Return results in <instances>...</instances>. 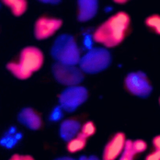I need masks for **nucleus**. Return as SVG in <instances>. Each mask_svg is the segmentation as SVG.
I'll list each match as a JSON object with an SVG mask.
<instances>
[{"mask_svg": "<svg viewBox=\"0 0 160 160\" xmlns=\"http://www.w3.org/2000/svg\"><path fill=\"white\" fill-rule=\"evenodd\" d=\"M131 27V18L124 11H119L101 24L94 31L93 40L111 48L119 45L128 35Z\"/></svg>", "mask_w": 160, "mask_h": 160, "instance_id": "f257e3e1", "label": "nucleus"}, {"mask_svg": "<svg viewBox=\"0 0 160 160\" xmlns=\"http://www.w3.org/2000/svg\"><path fill=\"white\" fill-rule=\"evenodd\" d=\"M51 54L56 62L66 65L76 66L81 59L77 42L74 37L68 34H61L55 39Z\"/></svg>", "mask_w": 160, "mask_h": 160, "instance_id": "f03ea898", "label": "nucleus"}, {"mask_svg": "<svg viewBox=\"0 0 160 160\" xmlns=\"http://www.w3.org/2000/svg\"><path fill=\"white\" fill-rule=\"evenodd\" d=\"M112 58L110 52L104 48H94L81 57L79 68L85 73L100 72L111 64Z\"/></svg>", "mask_w": 160, "mask_h": 160, "instance_id": "7ed1b4c3", "label": "nucleus"}, {"mask_svg": "<svg viewBox=\"0 0 160 160\" xmlns=\"http://www.w3.org/2000/svg\"><path fill=\"white\" fill-rule=\"evenodd\" d=\"M126 90L131 94L146 98L152 91V86L146 74L141 71L129 72L124 79Z\"/></svg>", "mask_w": 160, "mask_h": 160, "instance_id": "20e7f679", "label": "nucleus"}, {"mask_svg": "<svg viewBox=\"0 0 160 160\" xmlns=\"http://www.w3.org/2000/svg\"><path fill=\"white\" fill-rule=\"evenodd\" d=\"M88 92L86 88L74 86L66 88L59 96V103L63 111L73 112L88 99Z\"/></svg>", "mask_w": 160, "mask_h": 160, "instance_id": "39448f33", "label": "nucleus"}, {"mask_svg": "<svg viewBox=\"0 0 160 160\" xmlns=\"http://www.w3.org/2000/svg\"><path fill=\"white\" fill-rule=\"evenodd\" d=\"M52 72L59 83L68 87L78 86L84 79L83 72L76 66L56 62L52 66Z\"/></svg>", "mask_w": 160, "mask_h": 160, "instance_id": "423d86ee", "label": "nucleus"}, {"mask_svg": "<svg viewBox=\"0 0 160 160\" xmlns=\"http://www.w3.org/2000/svg\"><path fill=\"white\" fill-rule=\"evenodd\" d=\"M44 62L42 51L34 46L24 48L19 54L18 62L27 72L32 74L41 69Z\"/></svg>", "mask_w": 160, "mask_h": 160, "instance_id": "0eeeda50", "label": "nucleus"}, {"mask_svg": "<svg viewBox=\"0 0 160 160\" xmlns=\"http://www.w3.org/2000/svg\"><path fill=\"white\" fill-rule=\"evenodd\" d=\"M61 19L43 16L36 21L34 34L38 40H43L52 36L62 26Z\"/></svg>", "mask_w": 160, "mask_h": 160, "instance_id": "6e6552de", "label": "nucleus"}, {"mask_svg": "<svg viewBox=\"0 0 160 160\" xmlns=\"http://www.w3.org/2000/svg\"><path fill=\"white\" fill-rule=\"evenodd\" d=\"M127 140L124 133L118 132L114 134L104 146L102 159H118L124 151Z\"/></svg>", "mask_w": 160, "mask_h": 160, "instance_id": "1a4fd4ad", "label": "nucleus"}, {"mask_svg": "<svg viewBox=\"0 0 160 160\" xmlns=\"http://www.w3.org/2000/svg\"><path fill=\"white\" fill-rule=\"evenodd\" d=\"M18 121L31 130H38L42 126V119L39 114L30 108H23L18 114Z\"/></svg>", "mask_w": 160, "mask_h": 160, "instance_id": "9d476101", "label": "nucleus"}, {"mask_svg": "<svg viewBox=\"0 0 160 160\" xmlns=\"http://www.w3.org/2000/svg\"><path fill=\"white\" fill-rule=\"evenodd\" d=\"M78 19L86 22L92 19L98 10V1L96 0H80L78 1Z\"/></svg>", "mask_w": 160, "mask_h": 160, "instance_id": "9b49d317", "label": "nucleus"}, {"mask_svg": "<svg viewBox=\"0 0 160 160\" xmlns=\"http://www.w3.org/2000/svg\"><path fill=\"white\" fill-rule=\"evenodd\" d=\"M81 129L80 123L72 119H68L63 121L59 128V134L61 138L66 141H69L76 136Z\"/></svg>", "mask_w": 160, "mask_h": 160, "instance_id": "f8f14e48", "label": "nucleus"}, {"mask_svg": "<svg viewBox=\"0 0 160 160\" xmlns=\"http://www.w3.org/2000/svg\"><path fill=\"white\" fill-rule=\"evenodd\" d=\"M2 2L9 8L12 14L17 17L22 16L28 8V2L24 0H4Z\"/></svg>", "mask_w": 160, "mask_h": 160, "instance_id": "ddd939ff", "label": "nucleus"}, {"mask_svg": "<svg viewBox=\"0 0 160 160\" xmlns=\"http://www.w3.org/2000/svg\"><path fill=\"white\" fill-rule=\"evenodd\" d=\"M87 139L88 138L79 132L76 136L68 141L66 146L67 150L71 153H75L82 150L86 145Z\"/></svg>", "mask_w": 160, "mask_h": 160, "instance_id": "4468645a", "label": "nucleus"}, {"mask_svg": "<svg viewBox=\"0 0 160 160\" xmlns=\"http://www.w3.org/2000/svg\"><path fill=\"white\" fill-rule=\"evenodd\" d=\"M7 69L16 78L24 80L29 78L31 75L27 72L18 62H10L6 66Z\"/></svg>", "mask_w": 160, "mask_h": 160, "instance_id": "2eb2a0df", "label": "nucleus"}, {"mask_svg": "<svg viewBox=\"0 0 160 160\" xmlns=\"http://www.w3.org/2000/svg\"><path fill=\"white\" fill-rule=\"evenodd\" d=\"M146 26L156 34L160 35V14H153L145 19Z\"/></svg>", "mask_w": 160, "mask_h": 160, "instance_id": "dca6fc26", "label": "nucleus"}, {"mask_svg": "<svg viewBox=\"0 0 160 160\" xmlns=\"http://www.w3.org/2000/svg\"><path fill=\"white\" fill-rule=\"evenodd\" d=\"M21 134H16L14 131H10L1 138L0 144L6 148H12L16 144L18 141L21 139Z\"/></svg>", "mask_w": 160, "mask_h": 160, "instance_id": "f3484780", "label": "nucleus"}, {"mask_svg": "<svg viewBox=\"0 0 160 160\" xmlns=\"http://www.w3.org/2000/svg\"><path fill=\"white\" fill-rule=\"evenodd\" d=\"M136 154L133 151L132 146V140L128 139L126 143V146L124 151L118 158V160H134V156Z\"/></svg>", "mask_w": 160, "mask_h": 160, "instance_id": "a211bd4d", "label": "nucleus"}, {"mask_svg": "<svg viewBox=\"0 0 160 160\" xmlns=\"http://www.w3.org/2000/svg\"><path fill=\"white\" fill-rule=\"evenodd\" d=\"M96 130V129L94 122L92 121H88L81 127L79 132L86 138H89L95 134Z\"/></svg>", "mask_w": 160, "mask_h": 160, "instance_id": "6ab92c4d", "label": "nucleus"}, {"mask_svg": "<svg viewBox=\"0 0 160 160\" xmlns=\"http://www.w3.org/2000/svg\"><path fill=\"white\" fill-rule=\"evenodd\" d=\"M132 146L136 154L144 152L148 148L147 142L143 139H136L132 141Z\"/></svg>", "mask_w": 160, "mask_h": 160, "instance_id": "aec40b11", "label": "nucleus"}, {"mask_svg": "<svg viewBox=\"0 0 160 160\" xmlns=\"http://www.w3.org/2000/svg\"><path fill=\"white\" fill-rule=\"evenodd\" d=\"M63 114V109L61 108L60 106L58 107H56L52 111L50 114V119L52 121H58L60 120Z\"/></svg>", "mask_w": 160, "mask_h": 160, "instance_id": "412c9836", "label": "nucleus"}, {"mask_svg": "<svg viewBox=\"0 0 160 160\" xmlns=\"http://www.w3.org/2000/svg\"><path fill=\"white\" fill-rule=\"evenodd\" d=\"M144 160H160V151L154 149L146 155Z\"/></svg>", "mask_w": 160, "mask_h": 160, "instance_id": "4be33fe9", "label": "nucleus"}, {"mask_svg": "<svg viewBox=\"0 0 160 160\" xmlns=\"http://www.w3.org/2000/svg\"><path fill=\"white\" fill-rule=\"evenodd\" d=\"M9 160H34V159L30 155H21L15 154H13Z\"/></svg>", "mask_w": 160, "mask_h": 160, "instance_id": "5701e85b", "label": "nucleus"}, {"mask_svg": "<svg viewBox=\"0 0 160 160\" xmlns=\"http://www.w3.org/2000/svg\"><path fill=\"white\" fill-rule=\"evenodd\" d=\"M152 143L154 149L160 151V134L154 137V138L152 139Z\"/></svg>", "mask_w": 160, "mask_h": 160, "instance_id": "b1692460", "label": "nucleus"}, {"mask_svg": "<svg viewBox=\"0 0 160 160\" xmlns=\"http://www.w3.org/2000/svg\"><path fill=\"white\" fill-rule=\"evenodd\" d=\"M78 160H99V159L98 158H97L95 156H82Z\"/></svg>", "mask_w": 160, "mask_h": 160, "instance_id": "393cba45", "label": "nucleus"}, {"mask_svg": "<svg viewBox=\"0 0 160 160\" xmlns=\"http://www.w3.org/2000/svg\"><path fill=\"white\" fill-rule=\"evenodd\" d=\"M42 2H44V3H46V4H51L52 5H55V4H59V2H60L59 1H56V0H46V1H41Z\"/></svg>", "mask_w": 160, "mask_h": 160, "instance_id": "a878e982", "label": "nucleus"}, {"mask_svg": "<svg viewBox=\"0 0 160 160\" xmlns=\"http://www.w3.org/2000/svg\"><path fill=\"white\" fill-rule=\"evenodd\" d=\"M54 160H77V159H74L72 158H71V157L64 156V157H61V158H56Z\"/></svg>", "mask_w": 160, "mask_h": 160, "instance_id": "bb28decb", "label": "nucleus"}, {"mask_svg": "<svg viewBox=\"0 0 160 160\" xmlns=\"http://www.w3.org/2000/svg\"><path fill=\"white\" fill-rule=\"evenodd\" d=\"M114 2L118 4H126L128 2V0H116V1H114Z\"/></svg>", "mask_w": 160, "mask_h": 160, "instance_id": "cd10ccee", "label": "nucleus"}, {"mask_svg": "<svg viewBox=\"0 0 160 160\" xmlns=\"http://www.w3.org/2000/svg\"><path fill=\"white\" fill-rule=\"evenodd\" d=\"M159 104H160V98H159Z\"/></svg>", "mask_w": 160, "mask_h": 160, "instance_id": "c85d7f7f", "label": "nucleus"}, {"mask_svg": "<svg viewBox=\"0 0 160 160\" xmlns=\"http://www.w3.org/2000/svg\"><path fill=\"white\" fill-rule=\"evenodd\" d=\"M0 6H1V4H0Z\"/></svg>", "mask_w": 160, "mask_h": 160, "instance_id": "c756f323", "label": "nucleus"}]
</instances>
